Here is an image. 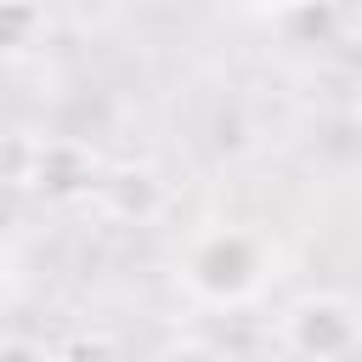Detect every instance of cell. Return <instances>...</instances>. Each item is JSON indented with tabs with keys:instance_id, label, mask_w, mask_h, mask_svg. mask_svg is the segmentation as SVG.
I'll list each match as a JSON object with an SVG mask.
<instances>
[{
	"instance_id": "cell-10",
	"label": "cell",
	"mask_w": 362,
	"mask_h": 362,
	"mask_svg": "<svg viewBox=\"0 0 362 362\" xmlns=\"http://www.w3.org/2000/svg\"><path fill=\"white\" fill-rule=\"evenodd\" d=\"M6 277H11V260H6V249H0V294H6Z\"/></svg>"
},
{
	"instance_id": "cell-7",
	"label": "cell",
	"mask_w": 362,
	"mask_h": 362,
	"mask_svg": "<svg viewBox=\"0 0 362 362\" xmlns=\"http://www.w3.org/2000/svg\"><path fill=\"white\" fill-rule=\"evenodd\" d=\"M153 362H221V351L204 345V339H170V345L153 351Z\"/></svg>"
},
{
	"instance_id": "cell-2",
	"label": "cell",
	"mask_w": 362,
	"mask_h": 362,
	"mask_svg": "<svg viewBox=\"0 0 362 362\" xmlns=\"http://www.w3.org/2000/svg\"><path fill=\"white\" fill-rule=\"evenodd\" d=\"M283 345L300 362H351V351H356V300L334 294V288L300 294L283 311Z\"/></svg>"
},
{
	"instance_id": "cell-9",
	"label": "cell",
	"mask_w": 362,
	"mask_h": 362,
	"mask_svg": "<svg viewBox=\"0 0 362 362\" xmlns=\"http://www.w3.org/2000/svg\"><path fill=\"white\" fill-rule=\"evenodd\" d=\"M74 356H79V362H113V351H107L102 339H79V345H74Z\"/></svg>"
},
{
	"instance_id": "cell-8",
	"label": "cell",
	"mask_w": 362,
	"mask_h": 362,
	"mask_svg": "<svg viewBox=\"0 0 362 362\" xmlns=\"http://www.w3.org/2000/svg\"><path fill=\"white\" fill-rule=\"evenodd\" d=\"M0 362H51L40 345H23V339H11V345H0Z\"/></svg>"
},
{
	"instance_id": "cell-5",
	"label": "cell",
	"mask_w": 362,
	"mask_h": 362,
	"mask_svg": "<svg viewBox=\"0 0 362 362\" xmlns=\"http://www.w3.org/2000/svg\"><path fill=\"white\" fill-rule=\"evenodd\" d=\"M34 153H40V136L0 130V187H28L34 181Z\"/></svg>"
},
{
	"instance_id": "cell-3",
	"label": "cell",
	"mask_w": 362,
	"mask_h": 362,
	"mask_svg": "<svg viewBox=\"0 0 362 362\" xmlns=\"http://www.w3.org/2000/svg\"><path fill=\"white\" fill-rule=\"evenodd\" d=\"M96 181V153L74 136H40V153H34V192L45 198H74Z\"/></svg>"
},
{
	"instance_id": "cell-1",
	"label": "cell",
	"mask_w": 362,
	"mask_h": 362,
	"mask_svg": "<svg viewBox=\"0 0 362 362\" xmlns=\"http://www.w3.org/2000/svg\"><path fill=\"white\" fill-rule=\"evenodd\" d=\"M266 277H272V249L243 226H209L181 255V288L209 311L255 300Z\"/></svg>"
},
{
	"instance_id": "cell-4",
	"label": "cell",
	"mask_w": 362,
	"mask_h": 362,
	"mask_svg": "<svg viewBox=\"0 0 362 362\" xmlns=\"http://www.w3.org/2000/svg\"><path fill=\"white\" fill-rule=\"evenodd\" d=\"M51 17L40 0H0V62H17L28 51H40Z\"/></svg>"
},
{
	"instance_id": "cell-6",
	"label": "cell",
	"mask_w": 362,
	"mask_h": 362,
	"mask_svg": "<svg viewBox=\"0 0 362 362\" xmlns=\"http://www.w3.org/2000/svg\"><path fill=\"white\" fill-rule=\"evenodd\" d=\"M102 192H124L119 215H153V209H158V181H153L147 170H119V175L102 181Z\"/></svg>"
}]
</instances>
